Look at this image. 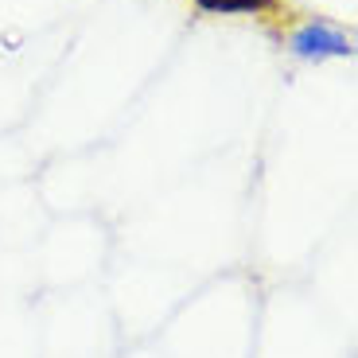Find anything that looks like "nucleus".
Here are the masks:
<instances>
[{
	"instance_id": "obj_1",
	"label": "nucleus",
	"mask_w": 358,
	"mask_h": 358,
	"mask_svg": "<svg viewBox=\"0 0 358 358\" xmlns=\"http://www.w3.org/2000/svg\"><path fill=\"white\" fill-rule=\"evenodd\" d=\"M292 51L304 55V59H323V55H355V43H350L343 31H335L331 24H323V20H312L304 24L300 31H292Z\"/></svg>"
},
{
	"instance_id": "obj_2",
	"label": "nucleus",
	"mask_w": 358,
	"mask_h": 358,
	"mask_svg": "<svg viewBox=\"0 0 358 358\" xmlns=\"http://www.w3.org/2000/svg\"><path fill=\"white\" fill-rule=\"evenodd\" d=\"M199 12H210V16H238V12H273L277 0H195Z\"/></svg>"
}]
</instances>
